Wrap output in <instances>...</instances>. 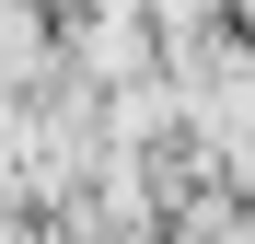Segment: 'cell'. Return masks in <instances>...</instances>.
Instances as JSON below:
<instances>
[{
  "instance_id": "1",
  "label": "cell",
  "mask_w": 255,
  "mask_h": 244,
  "mask_svg": "<svg viewBox=\"0 0 255 244\" xmlns=\"http://www.w3.org/2000/svg\"><path fill=\"white\" fill-rule=\"evenodd\" d=\"M244 35H255V23H244Z\"/></svg>"
}]
</instances>
